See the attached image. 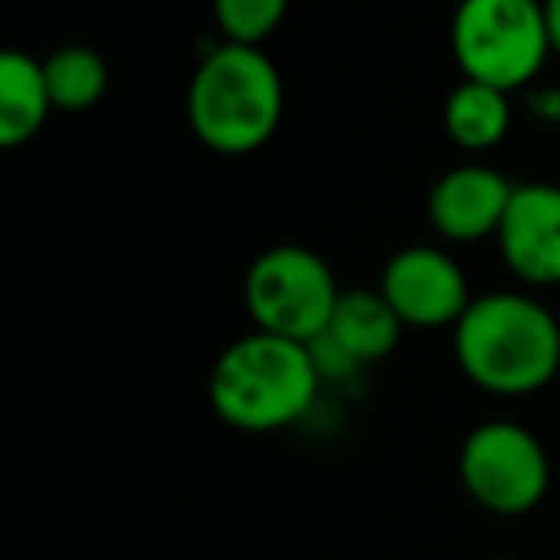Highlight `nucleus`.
<instances>
[{
	"label": "nucleus",
	"instance_id": "7",
	"mask_svg": "<svg viewBox=\"0 0 560 560\" xmlns=\"http://www.w3.org/2000/svg\"><path fill=\"white\" fill-rule=\"evenodd\" d=\"M381 292L404 327H457L472 304L468 277L453 254L438 246H404L381 272Z\"/></svg>",
	"mask_w": 560,
	"mask_h": 560
},
{
	"label": "nucleus",
	"instance_id": "15",
	"mask_svg": "<svg viewBox=\"0 0 560 560\" xmlns=\"http://www.w3.org/2000/svg\"><path fill=\"white\" fill-rule=\"evenodd\" d=\"M307 350H312V361H315V369H319L323 384H330V381H353V376H358L361 361H353L350 353H346L342 346L335 342V338H327V335L312 338V342H307Z\"/></svg>",
	"mask_w": 560,
	"mask_h": 560
},
{
	"label": "nucleus",
	"instance_id": "3",
	"mask_svg": "<svg viewBox=\"0 0 560 560\" xmlns=\"http://www.w3.org/2000/svg\"><path fill=\"white\" fill-rule=\"evenodd\" d=\"M185 112L208 150L226 158L254 154L284 119V81L261 47L219 43L192 70Z\"/></svg>",
	"mask_w": 560,
	"mask_h": 560
},
{
	"label": "nucleus",
	"instance_id": "11",
	"mask_svg": "<svg viewBox=\"0 0 560 560\" xmlns=\"http://www.w3.org/2000/svg\"><path fill=\"white\" fill-rule=\"evenodd\" d=\"M323 335L335 338L353 361L373 365V361H384L399 346L404 319L392 312V304L384 300L381 289L376 292L350 289L338 296V307H335V315H330V327L323 330Z\"/></svg>",
	"mask_w": 560,
	"mask_h": 560
},
{
	"label": "nucleus",
	"instance_id": "1",
	"mask_svg": "<svg viewBox=\"0 0 560 560\" xmlns=\"http://www.w3.org/2000/svg\"><path fill=\"white\" fill-rule=\"evenodd\" d=\"M453 358L491 396H534L560 373V323L526 292L476 296L453 327Z\"/></svg>",
	"mask_w": 560,
	"mask_h": 560
},
{
	"label": "nucleus",
	"instance_id": "10",
	"mask_svg": "<svg viewBox=\"0 0 560 560\" xmlns=\"http://www.w3.org/2000/svg\"><path fill=\"white\" fill-rule=\"evenodd\" d=\"M55 112L43 62L24 50L0 55V147L16 150L43 131Z\"/></svg>",
	"mask_w": 560,
	"mask_h": 560
},
{
	"label": "nucleus",
	"instance_id": "2",
	"mask_svg": "<svg viewBox=\"0 0 560 560\" xmlns=\"http://www.w3.org/2000/svg\"><path fill=\"white\" fill-rule=\"evenodd\" d=\"M323 376L307 342L249 330L215 358L208 376L211 411L242 434H272L312 411Z\"/></svg>",
	"mask_w": 560,
	"mask_h": 560
},
{
	"label": "nucleus",
	"instance_id": "14",
	"mask_svg": "<svg viewBox=\"0 0 560 560\" xmlns=\"http://www.w3.org/2000/svg\"><path fill=\"white\" fill-rule=\"evenodd\" d=\"M211 16L223 32V43L265 47L269 35L289 16V0H211Z\"/></svg>",
	"mask_w": 560,
	"mask_h": 560
},
{
	"label": "nucleus",
	"instance_id": "12",
	"mask_svg": "<svg viewBox=\"0 0 560 560\" xmlns=\"http://www.w3.org/2000/svg\"><path fill=\"white\" fill-rule=\"evenodd\" d=\"M442 127L453 147L468 150V154H488L511 131V93L460 78V85L445 96Z\"/></svg>",
	"mask_w": 560,
	"mask_h": 560
},
{
	"label": "nucleus",
	"instance_id": "13",
	"mask_svg": "<svg viewBox=\"0 0 560 560\" xmlns=\"http://www.w3.org/2000/svg\"><path fill=\"white\" fill-rule=\"evenodd\" d=\"M55 112H89L108 93V62L93 47H58L43 58Z\"/></svg>",
	"mask_w": 560,
	"mask_h": 560
},
{
	"label": "nucleus",
	"instance_id": "17",
	"mask_svg": "<svg viewBox=\"0 0 560 560\" xmlns=\"http://www.w3.org/2000/svg\"><path fill=\"white\" fill-rule=\"evenodd\" d=\"M488 560H514V557H488Z\"/></svg>",
	"mask_w": 560,
	"mask_h": 560
},
{
	"label": "nucleus",
	"instance_id": "6",
	"mask_svg": "<svg viewBox=\"0 0 560 560\" xmlns=\"http://www.w3.org/2000/svg\"><path fill=\"white\" fill-rule=\"evenodd\" d=\"M457 476L476 506L503 518H518L549 495L552 465L529 427L511 419H488L468 430V438L460 442Z\"/></svg>",
	"mask_w": 560,
	"mask_h": 560
},
{
	"label": "nucleus",
	"instance_id": "8",
	"mask_svg": "<svg viewBox=\"0 0 560 560\" xmlns=\"http://www.w3.org/2000/svg\"><path fill=\"white\" fill-rule=\"evenodd\" d=\"M503 265L529 289L560 284V185H514L511 208L495 231Z\"/></svg>",
	"mask_w": 560,
	"mask_h": 560
},
{
	"label": "nucleus",
	"instance_id": "16",
	"mask_svg": "<svg viewBox=\"0 0 560 560\" xmlns=\"http://www.w3.org/2000/svg\"><path fill=\"white\" fill-rule=\"evenodd\" d=\"M545 9V27H549V47L560 58V0H541Z\"/></svg>",
	"mask_w": 560,
	"mask_h": 560
},
{
	"label": "nucleus",
	"instance_id": "9",
	"mask_svg": "<svg viewBox=\"0 0 560 560\" xmlns=\"http://www.w3.org/2000/svg\"><path fill=\"white\" fill-rule=\"evenodd\" d=\"M514 185L499 170L480 162L453 165L434 180L427 196L430 226L445 242H480L495 238L506 208H511Z\"/></svg>",
	"mask_w": 560,
	"mask_h": 560
},
{
	"label": "nucleus",
	"instance_id": "5",
	"mask_svg": "<svg viewBox=\"0 0 560 560\" xmlns=\"http://www.w3.org/2000/svg\"><path fill=\"white\" fill-rule=\"evenodd\" d=\"M338 277L315 249L307 246H269L249 261L242 280V300L254 319V330L312 342L330 327L338 307Z\"/></svg>",
	"mask_w": 560,
	"mask_h": 560
},
{
	"label": "nucleus",
	"instance_id": "4",
	"mask_svg": "<svg viewBox=\"0 0 560 560\" xmlns=\"http://www.w3.org/2000/svg\"><path fill=\"white\" fill-rule=\"evenodd\" d=\"M450 50L460 78L518 93L552 55L541 0H457Z\"/></svg>",
	"mask_w": 560,
	"mask_h": 560
}]
</instances>
